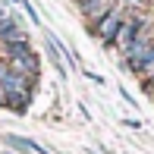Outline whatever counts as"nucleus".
<instances>
[{"instance_id":"nucleus-1","label":"nucleus","mask_w":154,"mask_h":154,"mask_svg":"<svg viewBox=\"0 0 154 154\" xmlns=\"http://www.w3.org/2000/svg\"><path fill=\"white\" fill-rule=\"evenodd\" d=\"M123 22H126V10H123V6H113V10H107L97 22H91V32L101 38L104 47H113V41H116V35H120V25Z\"/></svg>"},{"instance_id":"nucleus-2","label":"nucleus","mask_w":154,"mask_h":154,"mask_svg":"<svg viewBox=\"0 0 154 154\" xmlns=\"http://www.w3.org/2000/svg\"><path fill=\"white\" fill-rule=\"evenodd\" d=\"M3 142L10 145L13 151H19V154H54V151H47L44 145H38L35 138H25V135H19V132H6Z\"/></svg>"},{"instance_id":"nucleus-3","label":"nucleus","mask_w":154,"mask_h":154,"mask_svg":"<svg viewBox=\"0 0 154 154\" xmlns=\"http://www.w3.org/2000/svg\"><path fill=\"white\" fill-rule=\"evenodd\" d=\"M13 41H29V32L19 25L16 16H3L0 19V44H13Z\"/></svg>"},{"instance_id":"nucleus-4","label":"nucleus","mask_w":154,"mask_h":154,"mask_svg":"<svg viewBox=\"0 0 154 154\" xmlns=\"http://www.w3.org/2000/svg\"><path fill=\"white\" fill-rule=\"evenodd\" d=\"M75 6H79V13L85 19H91V22H97V19L104 16L107 10H113V0H75Z\"/></svg>"},{"instance_id":"nucleus-5","label":"nucleus","mask_w":154,"mask_h":154,"mask_svg":"<svg viewBox=\"0 0 154 154\" xmlns=\"http://www.w3.org/2000/svg\"><path fill=\"white\" fill-rule=\"evenodd\" d=\"M47 57H51L54 69H57V75H60V79H66V63H63L60 51H57V44H54V41H51V35H47Z\"/></svg>"},{"instance_id":"nucleus-6","label":"nucleus","mask_w":154,"mask_h":154,"mask_svg":"<svg viewBox=\"0 0 154 154\" xmlns=\"http://www.w3.org/2000/svg\"><path fill=\"white\" fill-rule=\"evenodd\" d=\"M142 85H145V91H148V94H154V72H151V75H145Z\"/></svg>"},{"instance_id":"nucleus-7","label":"nucleus","mask_w":154,"mask_h":154,"mask_svg":"<svg viewBox=\"0 0 154 154\" xmlns=\"http://www.w3.org/2000/svg\"><path fill=\"white\" fill-rule=\"evenodd\" d=\"M85 79H91V82H97V85H104V75H97V72H91V69H85Z\"/></svg>"},{"instance_id":"nucleus-8","label":"nucleus","mask_w":154,"mask_h":154,"mask_svg":"<svg viewBox=\"0 0 154 154\" xmlns=\"http://www.w3.org/2000/svg\"><path fill=\"white\" fill-rule=\"evenodd\" d=\"M6 75H10V63L0 60V79H6Z\"/></svg>"},{"instance_id":"nucleus-9","label":"nucleus","mask_w":154,"mask_h":154,"mask_svg":"<svg viewBox=\"0 0 154 154\" xmlns=\"http://www.w3.org/2000/svg\"><path fill=\"white\" fill-rule=\"evenodd\" d=\"M120 94H123V101H129V104H132V107H135V97H132L129 91H126V88H120Z\"/></svg>"},{"instance_id":"nucleus-10","label":"nucleus","mask_w":154,"mask_h":154,"mask_svg":"<svg viewBox=\"0 0 154 154\" xmlns=\"http://www.w3.org/2000/svg\"><path fill=\"white\" fill-rule=\"evenodd\" d=\"M3 16H10V13H6V10H3V3H0V19H3Z\"/></svg>"},{"instance_id":"nucleus-11","label":"nucleus","mask_w":154,"mask_h":154,"mask_svg":"<svg viewBox=\"0 0 154 154\" xmlns=\"http://www.w3.org/2000/svg\"><path fill=\"white\" fill-rule=\"evenodd\" d=\"M88 154H97V151H88Z\"/></svg>"},{"instance_id":"nucleus-12","label":"nucleus","mask_w":154,"mask_h":154,"mask_svg":"<svg viewBox=\"0 0 154 154\" xmlns=\"http://www.w3.org/2000/svg\"><path fill=\"white\" fill-rule=\"evenodd\" d=\"M151 32H154V22H151Z\"/></svg>"},{"instance_id":"nucleus-13","label":"nucleus","mask_w":154,"mask_h":154,"mask_svg":"<svg viewBox=\"0 0 154 154\" xmlns=\"http://www.w3.org/2000/svg\"><path fill=\"white\" fill-rule=\"evenodd\" d=\"M0 104H3V97H0Z\"/></svg>"}]
</instances>
